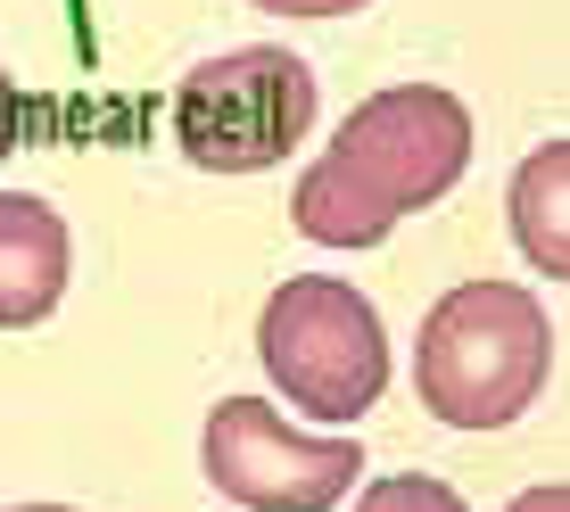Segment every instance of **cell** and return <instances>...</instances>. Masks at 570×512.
<instances>
[{
    "instance_id": "obj_12",
    "label": "cell",
    "mask_w": 570,
    "mask_h": 512,
    "mask_svg": "<svg viewBox=\"0 0 570 512\" xmlns=\"http://www.w3.org/2000/svg\"><path fill=\"white\" fill-rule=\"evenodd\" d=\"M9 512H75V504H9Z\"/></svg>"
},
{
    "instance_id": "obj_7",
    "label": "cell",
    "mask_w": 570,
    "mask_h": 512,
    "mask_svg": "<svg viewBox=\"0 0 570 512\" xmlns=\"http://www.w3.org/2000/svg\"><path fill=\"white\" fill-rule=\"evenodd\" d=\"M513 240L538 273L570 282V141H538L513 174Z\"/></svg>"
},
{
    "instance_id": "obj_5",
    "label": "cell",
    "mask_w": 570,
    "mask_h": 512,
    "mask_svg": "<svg viewBox=\"0 0 570 512\" xmlns=\"http://www.w3.org/2000/svg\"><path fill=\"white\" fill-rule=\"evenodd\" d=\"M199 463H207V480L248 512H331V504L356 496V471H364V455L347 439H306V430H289L265 397H224L215 405L207 439H199Z\"/></svg>"
},
{
    "instance_id": "obj_9",
    "label": "cell",
    "mask_w": 570,
    "mask_h": 512,
    "mask_svg": "<svg viewBox=\"0 0 570 512\" xmlns=\"http://www.w3.org/2000/svg\"><path fill=\"white\" fill-rule=\"evenodd\" d=\"M257 9H273V17H356L364 0H257Z\"/></svg>"
},
{
    "instance_id": "obj_8",
    "label": "cell",
    "mask_w": 570,
    "mask_h": 512,
    "mask_svg": "<svg viewBox=\"0 0 570 512\" xmlns=\"http://www.w3.org/2000/svg\"><path fill=\"white\" fill-rule=\"evenodd\" d=\"M356 512H471L446 480H430V471H389V480H372Z\"/></svg>"
},
{
    "instance_id": "obj_4",
    "label": "cell",
    "mask_w": 570,
    "mask_h": 512,
    "mask_svg": "<svg viewBox=\"0 0 570 512\" xmlns=\"http://www.w3.org/2000/svg\"><path fill=\"white\" fill-rule=\"evenodd\" d=\"M306 125H314V67L273 42L199 58L174 91V141L199 174H265L306 141Z\"/></svg>"
},
{
    "instance_id": "obj_2",
    "label": "cell",
    "mask_w": 570,
    "mask_h": 512,
    "mask_svg": "<svg viewBox=\"0 0 570 512\" xmlns=\"http://www.w3.org/2000/svg\"><path fill=\"white\" fill-rule=\"evenodd\" d=\"M554 372V323L513 282H455L422 314L414 388L446 430H504Z\"/></svg>"
},
{
    "instance_id": "obj_10",
    "label": "cell",
    "mask_w": 570,
    "mask_h": 512,
    "mask_svg": "<svg viewBox=\"0 0 570 512\" xmlns=\"http://www.w3.org/2000/svg\"><path fill=\"white\" fill-rule=\"evenodd\" d=\"M17 125H26V100H17V83H9V67H0V157L17 149Z\"/></svg>"
},
{
    "instance_id": "obj_6",
    "label": "cell",
    "mask_w": 570,
    "mask_h": 512,
    "mask_svg": "<svg viewBox=\"0 0 570 512\" xmlns=\"http://www.w3.org/2000/svg\"><path fill=\"white\" fill-rule=\"evenodd\" d=\"M75 273L67 215L33 190H0V331H33L50 323Z\"/></svg>"
},
{
    "instance_id": "obj_1",
    "label": "cell",
    "mask_w": 570,
    "mask_h": 512,
    "mask_svg": "<svg viewBox=\"0 0 570 512\" xmlns=\"http://www.w3.org/2000/svg\"><path fill=\"white\" fill-rule=\"evenodd\" d=\"M471 166V108L439 83H389L347 108L331 149L289 190V224L314 248H381L405 215L439 207Z\"/></svg>"
},
{
    "instance_id": "obj_3",
    "label": "cell",
    "mask_w": 570,
    "mask_h": 512,
    "mask_svg": "<svg viewBox=\"0 0 570 512\" xmlns=\"http://www.w3.org/2000/svg\"><path fill=\"white\" fill-rule=\"evenodd\" d=\"M257 356L273 372V388H289V405L314 422H364L389 388V331L372 298L340 273H298L265 298L257 323Z\"/></svg>"
},
{
    "instance_id": "obj_11",
    "label": "cell",
    "mask_w": 570,
    "mask_h": 512,
    "mask_svg": "<svg viewBox=\"0 0 570 512\" xmlns=\"http://www.w3.org/2000/svg\"><path fill=\"white\" fill-rule=\"evenodd\" d=\"M513 512H570V488L546 480V488H529V496H513Z\"/></svg>"
}]
</instances>
